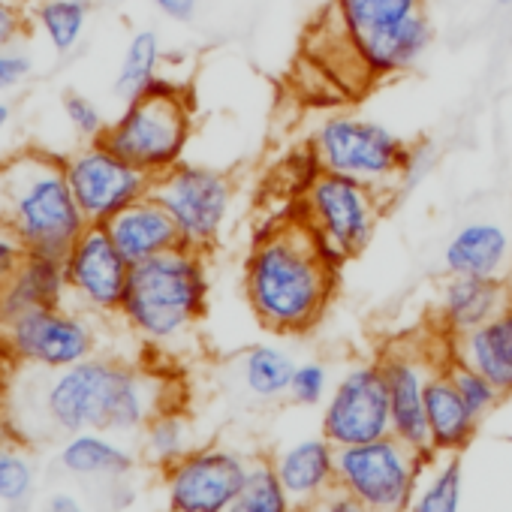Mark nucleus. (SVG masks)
Wrapping results in <instances>:
<instances>
[{"mask_svg":"<svg viewBox=\"0 0 512 512\" xmlns=\"http://www.w3.org/2000/svg\"><path fill=\"white\" fill-rule=\"evenodd\" d=\"M446 374H449V380H452V386L458 389V395L464 398V404L479 416V419H485L488 413H494V407L503 401V395H500V389L485 377V374H479L476 368H470V365H464V362H458V359H446Z\"/></svg>","mask_w":512,"mask_h":512,"instance_id":"nucleus-33","label":"nucleus"},{"mask_svg":"<svg viewBox=\"0 0 512 512\" xmlns=\"http://www.w3.org/2000/svg\"><path fill=\"white\" fill-rule=\"evenodd\" d=\"M190 449H193L190 419L181 410H175V407L160 410L142 428V455L151 464H157L160 470L169 467L172 461H178L181 455H187Z\"/></svg>","mask_w":512,"mask_h":512,"instance_id":"nucleus-31","label":"nucleus"},{"mask_svg":"<svg viewBox=\"0 0 512 512\" xmlns=\"http://www.w3.org/2000/svg\"><path fill=\"white\" fill-rule=\"evenodd\" d=\"M67 278V302L91 317H118L133 263L118 250L106 226H85L73 247L61 256Z\"/></svg>","mask_w":512,"mask_h":512,"instance_id":"nucleus-12","label":"nucleus"},{"mask_svg":"<svg viewBox=\"0 0 512 512\" xmlns=\"http://www.w3.org/2000/svg\"><path fill=\"white\" fill-rule=\"evenodd\" d=\"M329 392H332V374L323 362L308 359V362L296 365L293 380H290V395H287L293 404L317 407V404H326Z\"/></svg>","mask_w":512,"mask_h":512,"instance_id":"nucleus-34","label":"nucleus"},{"mask_svg":"<svg viewBox=\"0 0 512 512\" xmlns=\"http://www.w3.org/2000/svg\"><path fill=\"white\" fill-rule=\"evenodd\" d=\"M253 458L256 455L220 443L193 446L163 467L166 506L172 512H223L241 491Z\"/></svg>","mask_w":512,"mask_h":512,"instance_id":"nucleus-11","label":"nucleus"},{"mask_svg":"<svg viewBox=\"0 0 512 512\" xmlns=\"http://www.w3.org/2000/svg\"><path fill=\"white\" fill-rule=\"evenodd\" d=\"M449 356L485 374L503 398L512 395V302L479 329L452 338Z\"/></svg>","mask_w":512,"mask_h":512,"instance_id":"nucleus-22","label":"nucleus"},{"mask_svg":"<svg viewBox=\"0 0 512 512\" xmlns=\"http://www.w3.org/2000/svg\"><path fill=\"white\" fill-rule=\"evenodd\" d=\"M431 148L428 145H416V148H410L407 151V160H404V169H401V187H416L425 175H428V169H431Z\"/></svg>","mask_w":512,"mask_h":512,"instance_id":"nucleus-40","label":"nucleus"},{"mask_svg":"<svg viewBox=\"0 0 512 512\" xmlns=\"http://www.w3.org/2000/svg\"><path fill=\"white\" fill-rule=\"evenodd\" d=\"M10 118H13V109H10V103H0V136L7 133V127H10Z\"/></svg>","mask_w":512,"mask_h":512,"instance_id":"nucleus-43","label":"nucleus"},{"mask_svg":"<svg viewBox=\"0 0 512 512\" xmlns=\"http://www.w3.org/2000/svg\"><path fill=\"white\" fill-rule=\"evenodd\" d=\"M434 43V25L428 13H416L386 31H377L356 43L362 64L377 76H398L413 70Z\"/></svg>","mask_w":512,"mask_h":512,"instance_id":"nucleus-23","label":"nucleus"},{"mask_svg":"<svg viewBox=\"0 0 512 512\" xmlns=\"http://www.w3.org/2000/svg\"><path fill=\"white\" fill-rule=\"evenodd\" d=\"M205 305V253L181 244L133 266L118 317L145 347L175 350L193 335V329L205 317Z\"/></svg>","mask_w":512,"mask_h":512,"instance_id":"nucleus-4","label":"nucleus"},{"mask_svg":"<svg viewBox=\"0 0 512 512\" xmlns=\"http://www.w3.org/2000/svg\"><path fill=\"white\" fill-rule=\"evenodd\" d=\"M437 455H425L401 443L395 434L341 446L335 467L338 485L359 497L371 512H407L422 473Z\"/></svg>","mask_w":512,"mask_h":512,"instance_id":"nucleus-7","label":"nucleus"},{"mask_svg":"<svg viewBox=\"0 0 512 512\" xmlns=\"http://www.w3.org/2000/svg\"><path fill=\"white\" fill-rule=\"evenodd\" d=\"M28 31V16L16 0H0V49H16Z\"/></svg>","mask_w":512,"mask_h":512,"instance_id":"nucleus-37","label":"nucleus"},{"mask_svg":"<svg viewBox=\"0 0 512 512\" xmlns=\"http://www.w3.org/2000/svg\"><path fill=\"white\" fill-rule=\"evenodd\" d=\"M34 73V58L22 49H0V94H10L28 82Z\"/></svg>","mask_w":512,"mask_h":512,"instance_id":"nucleus-36","label":"nucleus"},{"mask_svg":"<svg viewBox=\"0 0 512 512\" xmlns=\"http://www.w3.org/2000/svg\"><path fill=\"white\" fill-rule=\"evenodd\" d=\"M383 193L332 172H317L302 193V217L338 263L362 253L377 229Z\"/></svg>","mask_w":512,"mask_h":512,"instance_id":"nucleus-8","label":"nucleus"},{"mask_svg":"<svg viewBox=\"0 0 512 512\" xmlns=\"http://www.w3.org/2000/svg\"><path fill=\"white\" fill-rule=\"evenodd\" d=\"M193 133V106L184 88L160 79L142 97L124 103L121 115L109 121L103 145L139 166L151 178L169 172L184 160Z\"/></svg>","mask_w":512,"mask_h":512,"instance_id":"nucleus-5","label":"nucleus"},{"mask_svg":"<svg viewBox=\"0 0 512 512\" xmlns=\"http://www.w3.org/2000/svg\"><path fill=\"white\" fill-rule=\"evenodd\" d=\"M223 512H299V506L284 491L272 461L256 455L241 491L232 497V503Z\"/></svg>","mask_w":512,"mask_h":512,"instance_id":"nucleus-30","label":"nucleus"},{"mask_svg":"<svg viewBox=\"0 0 512 512\" xmlns=\"http://www.w3.org/2000/svg\"><path fill=\"white\" fill-rule=\"evenodd\" d=\"M55 305H67L64 260L46 253H25L19 269L0 284V326L28 311Z\"/></svg>","mask_w":512,"mask_h":512,"instance_id":"nucleus-17","label":"nucleus"},{"mask_svg":"<svg viewBox=\"0 0 512 512\" xmlns=\"http://www.w3.org/2000/svg\"><path fill=\"white\" fill-rule=\"evenodd\" d=\"M449 359H437L431 344L422 341H395L380 353V371L389 392L392 410V434L416 452L434 455L428 443V419H425V389L431 374Z\"/></svg>","mask_w":512,"mask_h":512,"instance_id":"nucleus-15","label":"nucleus"},{"mask_svg":"<svg viewBox=\"0 0 512 512\" xmlns=\"http://www.w3.org/2000/svg\"><path fill=\"white\" fill-rule=\"evenodd\" d=\"M455 4H467V0H455Z\"/></svg>","mask_w":512,"mask_h":512,"instance_id":"nucleus-46","label":"nucleus"},{"mask_svg":"<svg viewBox=\"0 0 512 512\" xmlns=\"http://www.w3.org/2000/svg\"><path fill=\"white\" fill-rule=\"evenodd\" d=\"M61 106H64V118H67V124L76 130V136H82L85 142L103 139L109 121L103 118L100 106H97L91 97L76 94V91H67V94L61 97Z\"/></svg>","mask_w":512,"mask_h":512,"instance_id":"nucleus-35","label":"nucleus"},{"mask_svg":"<svg viewBox=\"0 0 512 512\" xmlns=\"http://www.w3.org/2000/svg\"><path fill=\"white\" fill-rule=\"evenodd\" d=\"M166 407H172L169 386L160 374L109 356H91L55 371L43 392L49 422L67 434H136Z\"/></svg>","mask_w":512,"mask_h":512,"instance_id":"nucleus-2","label":"nucleus"},{"mask_svg":"<svg viewBox=\"0 0 512 512\" xmlns=\"http://www.w3.org/2000/svg\"><path fill=\"white\" fill-rule=\"evenodd\" d=\"M0 223L28 253L64 256L88 220L67 181L64 157L25 148L0 160Z\"/></svg>","mask_w":512,"mask_h":512,"instance_id":"nucleus-3","label":"nucleus"},{"mask_svg":"<svg viewBox=\"0 0 512 512\" xmlns=\"http://www.w3.org/2000/svg\"><path fill=\"white\" fill-rule=\"evenodd\" d=\"M320 434L335 449L392 434V410L380 362H362L341 374L323 404Z\"/></svg>","mask_w":512,"mask_h":512,"instance_id":"nucleus-14","label":"nucleus"},{"mask_svg":"<svg viewBox=\"0 0 512 512\" xmlns=\"http://www.w3.org/2000/svg\"><path fill=\"white\" fill-rule=\"evenodd\" d=\"M67 181L88 220V226H106L118 211L151 193V175L118 157L109 145L85 142L64 157Z\"/></svg>","mask_w":512,"mask_h":512,"instance_id":"nucleus-13","label":"nucleus"},{"mask_svg":"<svg viewBox=\"0 0 512 512\" xmlns=\"http://www.w3.org/2000/svg\"><path fill=\"white\" fill-rule=\"evenodd\" d=\"M425 419H428V443L434 455H461L479 431L482 419L464 404V398L452 386L446 374V362L428 380Z\"/></svg>","mask_w":512,"mask_h":512,"instance_id":"nucleus-20","label":"nucleus"},{"mask_svg":"<svg viewBox=\"0 0 512 512\" xmlns=\"http://www.w3.org/2000/svg\"><path fill=\"white\" fill-rule=\"evenodd\" d=\"M91 0H43L34 10V25L58 55H70L88 28Z\"/></svg>","mask_w":512,"mask_h":512,"instance_id":"nucleus-29","label":"nucleus"},{"mask_svg":"<svg viewBox=\"0 0 512 512\" xmlns=\"http://www.w3.org/2000/svg\"><path fill=\"white\" fill-rule=\"evenodd\" d=\"M509 302H512V290L500 278L449 275L437 299V323L443 335L452 341L488 323Z\"/></svg>","mask_w":512,"mask_h":512,"instance_id":"nucleus-16","label":"nucleus"},{"mask_svg":"<svg viewBox=\"0 0 512 512\" xmlns=\"http://www.w3.org/2000/svg\"><path fill=\"white\" fill-rule=\"evenodd\" d=\"M338 449L320 434V437H302L287 443L275 458L272 467L290 494V500L302 509L305 503L326 494L332 485H338V467H335Z\"/></svg>","mask_w":512,"mask_h":512,"instance_id":"nucleus-19","label":"nucleus"},{"mask_svg":"<svg viewBox=\"0 0 512 512\" xmlns=\"http://www.w3.org/2000/svg\"><path fill=\"white\" fill-rule=\"evenodd\" d=\"M299 512H371L359 497H353L347 488L341 485H332L326 494H320L317 500L305 503Z\"/></svg>","mask_w":512,"mask_h":512,"instance_id":"nucleus-38","label":"nucleus"},{"mask_svg":"<svg viewBox=\"0 0 512 512\" xmlns=\"http://www.w3.org/2000/svg\"><path fill=\"white\" fill-rule=\"evenodd\" d=\"M25 247L19 244V238L0 223V284H4L16 269H19V263L25 260Z\"/></svg>","mask_w":512,"mask_h":512,"instance_id":"nucleus-39","label":"nucleus"},{"mask_svg":"<svg viewBox=\"0 0 512 512\" xmlns=\"http://www.w3.org/2000/svg\"><path fill=\"white\" fill-rule=\"evenodd\" d=\"M4 341L13 362L64 371L97 356V326L91 314L67 305L37 308L10 323H4Z\"/></svg>","mask_w":512,"mask_h":512,"instance_id":"nucleus-10","label":"nucleus"},{"mask_svg":"<svg viewBox=\"0 0 512 512\" xmlns=\"http://www.w3.org/2000/svg\"><path fill=\"white\" fill-rule=\"evenodd\" d=\"M7 362H13V359H10V350H7V341H4V326H0V371H4Z\"/></svg>","mask_w":512,"mask_h":512,"instance_id":"nucleus-44","label":"nucleus"},{"mask_svg":"<svg viewBox=\"0 0 512 512\" xmlns=\"http://www.w3.org/2000/svg\"><path fill=\"white\" fill-rule=\"evenodd\" d=\"M425 10V0H335L344 34L359 43Z\"/></svg>","mask_w":512,"mask_h":512,"instance_id":"nucleus-27","label":"nucleus"},{"mask_svg":"<svg viewBox=\"0 0 512 512\" xmlns=\"http://www.w3.org/2000/svg\"><path fill=\"white\" fill-rule=\"evenodd\" d=\"M296 365L299 362L284 347L256 344V347L241 353L238 377H241V386L247 389L250 398L272 404V401H281L290 395V380H293Z\"/></svg>","mask_w":512,"mask_h":512,"instance_id":"nucleus-25","label":"nucleus"},{"mask_svg":"<svg viewBox=\"0 0 512 512\" xmlns=\"http://www.w3.org/2000/svg\"><path fill=\"white\" fill-rule=\"evenodd\" d=\"M338 266L305 220L266 229L244 260V296L253 317L278 335L311 332L335 296Z\"/></svg>","mask_w":512,"mask_h":512,"instance_id":"nucleus-1","label":"nucleus"},{"mask_svg":"<svg viewBox=\"0 0 512 512\" xmlns=\"http://www.w3.org/2000/svg\"><path fill=\"white\" fill-rule=\"evenodd\" d=\"M464 467L458 455H437L419 479L407 512H461Z\"/></svg>","mask_w":512,"mask_h":512,"instance_id":"nucleus-28","label":"nucleus"},{"mask_svg":"<svg viewBox=\"0 0 512 512\" xmlns=\"http://www.w3.org/2000/svg\"><path fill=\"white\" fill-rule=\"evenodd\" d=\"M509 232L494 220H470L458 226L446 247L443 266L449 275H470V278H500L509 260Z\"/></svg>","mask_w":512,"mask_h":512,"instance_id":"nucleus-21","label":"nucleus"},{"mask_svg":"<svg viewBox=\"0 0 512 512\" xmlns=\"http://www.w3.org/2000/svg\"><path fill=\"white\" fill-rule=\"evenodd\" d=\"M43 512H85V506H82V500H79L76 494H70V491H55V494L46 500Z\"/></svg>","mask_w":512,"mask_h":512,"instance_id":"nucleus-42","label":"nucleus"},{"mask_svg":"<svg viewBox=\"0 0 512 512\" xmlns=\"http://www.w3.org/2000/svg\"><path fill=\"white\" fill-rule=\"evenodd\" d=\"M58 464L85 482L127 479L136 470V452L118 443L109 431H79L58 452Z\"/></svg>","mask_w":512,"mask_h":512,"instance_id":"nucleus-24","label":"nucleus"},{"mask_svg":"<svg viewBox=\"0 0 512 512\" xmlns=\"http://www.w3.org/2000/svg\"><path fill=\"white\" fill-rule=\"evenodd\" d=\"M106 232L112 235L118 250L133 266L151 260V256H160L166 250L181 247V235H178L172 214L151 193L136 199L124 211H118L106 223Z\"/></svg>","mask_w":512,"mask_h":512,"instance_id":"nucleus-18","label":"nucleus"},{"mask_svg":"<svg viewBox=\"0 0 512 512\" xmlns=\"http://www.w3.org/2000/svg\"><path fill=\"white\" fill-rule=\"evenodd\" d=\"M494 4H497V7H509V4H512V0H494Z\"/></svg>","mask_w":512,"mask_h":512,"instance_id":"nucleus-45","label":"nucleus"},{"mask_svg":"<svg viewBox=\"0 0 512 512\" xmlns=\"http://www.w3.org/2000/svg\"><path fill=\"white\" fill-rule=\"evenodd\" d=\"M407 145L383 124L359 115H329L311 136V154L320 172L362 181L374 190H395L407 160Z\"/></svg>","mask_w":512,"mask_h":512,"instance_id":"nucleus-6","label":"nucleus"},{"mask_svg":"<svg viewBox=\"0 0 512 512\" xmlns=\"http://www.w3.org/2000/svg\"><path fill=\"white\" fill-rule=\"evenodd\" d=\"M34 467L25 455L0 446V503L7 506V512H31L34 506Z\"/></svg>","mask_w":512,"mask_h":512,"instance_id":"nucleus-32","label":"nucleus"},{"mask_svg":"<svg viewBox=\"0 0 512 512\" xmlns=\"http://www.w3.org/2000/svg\"><path fill=\"white\" fill-rule=\"evenodd\" d=\"M160 61H163V46L157 31H136L124 49L118 76H115V97L130 103L136 97H142L148 88H154L160 82Z\"/></svg>","mask_w":512,"mask_h":512,"instance_id":"nucleus-26","label":"nucleus"},{"mask_svg":"<svg viewBox=\"0 0 512 512\" xmlns=\"http://www.w3.org/2000/svg\"><path fill=\"white\" fill-rule=\"evenodd\" d=\"M166 512H172V509H166Z\"/></svg>","mask_w":512,"mask_h":512,"instance_id":"nucleus-47","label":"nucleus"},{"mask_svg":"<svg viewBox=\"0 0 512 512\" xmlns=\"http://www.w3.org/2000/svg\"><path fill=\"white\" fill-rule=\"evenodd\" d=\"M151 196L172 214L181 244L208 253L229 223L235 187L220 169L178 163L151 181Z\"/></svg>","mask_w":512,"mask_h":512,"instance_id":"nucleus-9","label":"nucleus"},{"mask_svg":"<svg viewBox=\"0 0 512 512\" xmlns=\"http://www.w3.org/2000/svg\"><path fill=\"white\" fill-rule=\"evenodd\" d=\"M151 4H154V7H157V13H160V16H166L169 22L187 25V22H193V19H196L202 0H151Z\"/></svg>","mask_w":512,"mask_h":512,"instance_id":"nucleus-41","label":"nucleus"}]
</instances>
